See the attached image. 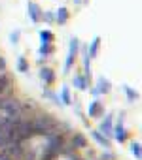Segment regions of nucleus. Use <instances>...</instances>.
<instances>
[{"label": "nucleus", "mask_w": 142, "mask_h": 160, "mask_svg": "<svg viewBox=\"0 0 142 160\" xmlns=\"http://www.w3.org/2000/svg\"><path fill=\"white\" fill-rule=\"evenodd\" d=\"M30 121H32V132H34V136H46L47 138L49 134H55L57 128H59L57 121L53 117L46 115V113H38Z\"/></svg>", "instance_id": "f257e3e1"}, {"label": "nucleus", "mask_w": 142, "mask_h": 160, "mask_svg": "<svg viewBox=\"0 0 142 160\" xmlns=\"http://www.w3.org/2000/svg\"><path fill=\"white\" fill-rule=\"evenodd\" d=\"M61 152H64V138L61 136V132L49 134L46 149H44V154H42V160H53Z\"/></svg>", "instance_id": "f03ea898"}, {"label": "nucleus", "mask_w": 142, "mask_h": 160, "mask_svg": "<svg viewBox=\"0 0 142 160\" xmlns=\"http://www.w3.org/2000/svg\"><path fill=\"white\" fill-rule=\"evenodd\" d=\"M78 38H72L70 40V49H68V55H66V62H64V72H68L70 68H72V62L78 55Z\"/></svg>", "instance_id": "7ed1b4c3"}, {"label": "nucleus", "mask_w": 142, "mask_h": 160, "mask_svg": "<svg viewBox=\"0 0 142 160\" xmlns=\"http://www.w3.org/2000/svg\"><path fill=\"white\" fill-rule=\"evenodd\" d=\"M110 81L106 77H99V83H97V89H93V94L97 96V94H108L110 92Z\"/></svg>", "instance_id": "20e7f679"}, {"label": "nucleus", "mask_w": 142, "mask_h": 160, "mask_svg": "<svg viewBox=\"0 0 142 160\" xmlns=\"http://www.w3.org/2000/svg\"><path fill=\"white\" fill-rule=\"evenodd\" d=\"M29 17L32 19V23H40L42 21V10L36 2H29Z\"/></svg>", "instance_id": "39448f33"}, {"label": "nucleus", "mask_w": 142, "mask_h": 160, "mask_svg": "<svg viewBox=\"0 0 142 160\" xmlns=\"http://www.w3.org/2000/svg\"><path fill=\"white\" fill-rule=\"evenodd\" d=\"M102 115H104V106H102L99 100L91 102V104H89V117L99 119V117H102Z\"/></svg>", "instance_id": "423d86ee"}, {"label": "nucleus", "mask_w": 142, "mask_h": 160, "mask_svg": "<svg viewBox=\"0 0 142 160\" xmlns=\"http://www.w3.org/2000/svg\"><path fill=\"white\" fill-rule=\"evenodd\" d=\"M40 79H42V81H44L46 85H51V83L55 81V73H53V70L44 66V68L40 70Z\"/></svg>", "instance_id": "0eeeda50"}, {"label": "nucleus", "mask_w": 142, "mask_h": 160, "mask_svg": "<svg viewBox=\"0 0 142 160\" xmlns=\"http://www.w3.org/2000/svg\"><path fill=\"white\" fill-rule=\"evenodd\" d=\"M112 136H116V139H117L119 143L127 139V132H125V128H123V119H119V121H117V124H116V130L112 132Z\"/></svg>", "instance_id": "6e6552de"}, {"label": "nucleus", "mask_w": 142, "mask_h": 160, "mask_svg": "<svg viewBox=\"0 0 142 160\" xmlns=\"http://www.w3.org/2000/svg\"><path fill=\"white\" fill-rule=\"evenodd\" d=\"M112 132H114V128H112V115H108V117L101 122V134H104V138H110Z\"/></svg>", "instance_id": "1a4fd4ad"}, {"label": "nucleus", "mask_w": 142, "mask_h": 160, "mask_svg": "<svg viewBox=\"0 0 142 160\" xmlns=\"http://www.w3.org/2000/svg\"><path fill=\"white\" fill-rule=\"evenodd\" d=\"M99 47H101V38L97 36L93 42H91V45H89V49H87V57L89 58H95L97 55H99Z\"/></svg>", "instance_id": "9d476101"}, {"label": "nucleus", "mask_w": 142, "mask_h": 160, "mask_svg": "<svg viewBox=\"0 0 142 160\" xmlns=\"http://www.w3.org/2000/svg\"><path fill=\"white\" fill-rule=\"evenodd\" d=\"M68 17H70L68 10H66V8H59V10H57V15H55V21H57L59 25H66Z\"/></svg>", "instance_id": "9b49d317"}, {"label": "nucleus", "mask_w": 142, "mask_h": 160, "mask_svg": "<svg viewBox=\"0 0 142 160\" xmlns=\"http://www.w3.org/2000/svg\"><path fill=\"white\" fill-rule=\"evenodd\" d=\"M10 89V79L4 72H0V96L6 94V91Z\"/></svg>", "instance_id": "f8f14e48"}, {"label": "nucleus", "mask_w": 142, "mask_h": 160, "mask_svg": "<svg viewBox=\"0 0 142 160\" xmlns=\"http://www.w3.org/2000/svg\"><path fill=\"white\" fill-rule=\"evenodd\" d=\"M87 79L84 77V75H74V87L76 89H80V91H85L87 89Z\"/></svg>", "instance_id": "ddd939ff"}, {"label": "nucleus", "mask_w": 142, "mask_h": 160, "mask_svg": "<svg viewBox=\"0 0 142 160\" xmlns=\"http://www.w3.org/2000/svg\"><path fill=\"white\" fill-rule=\"evenodd\" d=\"M93 138L97 139V143H99L101 147H104V149H110V141H108V138H104L101 132H97V130H95V132H93Z\"/></svg>", "instance_id": "4468645a"}, {"label": "nucleus", "mask_w": 142, "mask_h": 160, "mask_svg": "<svg viewBox=\"0 0 142 160\" xmlns=\"http://www.w3.org/2000/svg\"><path fill=\"white\" fill-rule=\"evenodd\" d=\"M85 145H87L85 138H84L82 134H74V138H72V147H74V149H78V147H80V149H84Z\"/></svg>", "instance_id": "2eb2a0df"}, {"label": "nucleus", "mask_w": 142, "mask_h": 160, "mask_svg": "<svg viewBox=\"0 0 142 160\" xmlns=\"http://www.w3.org/2000/svg\"><path fill=\"white\" fill-rule=\"evenodd\" d=\"M40 40H42V45H51L53 43V34L49 30H42L40 32Z\"/></svg>", "instance_id": "dca6fc26"}, {"label": "nucleus", "mask_w": 142, "mask_h": 160, "mask_svg": "<svg viewBox=\"0 0 142 160\" xmlns=\"http://www.w3.org/2000/svg\"><path fill=\"white\" fill-rule=\"evenodd\" d=\"M61 104H64V106L72 104V100H70V89L68 87H63V91H61Z\"/></svg>", "instance_id": "f3484780"}, {"label": "nucleus", "mask_w": 142, "mask_h": 160, "mask_svg": "<svg viewBox=\"0 0 142 160\" xmlns=\"http://www.w3.org/2000/svg\"><path fill=\"white\" fill-rule=\"evenodd\" d=\"M17 68H19V72H23V73L29 72V62H27L25 57H19V60H17Z\"/></svg>", "instance_id": "a211bd4d"}, {"label": "nucleus", "mask_w": 142, "mask_h": 160, "mask_svg": "<svg viewBox=\"0 0 142 160\" xmlns=\"http://www.w3.org/2000/svg\"><path fill=\"white\" fill-rule=\"evenodd\" d=\"M131 151H133V154L136 156V160H140V158H142V152H140V143H138V141H133V143H131Z\"/></svg>", "instance_id": "6ab92c4d"}, {"label": "nucleus", "mask_w": 142, "mask_h": 160, "mask_svg": "<svg viewBox=\"0 0 142 160\" xmlns=\"http://www.w3.org/2000/svg\"><path fill=\"white\" fill-rule=\"evenodd\" d=\"M123 91H125V94H127V98H129L131 102H134V100L138 98V94H136V92H134L131 87H127V85H125V87H123Z\"/></svg>", "instance_id": "aec40b11"}, {"label": "nucleus", "mask_w": 142, "mask_h": 160, "mask_svg": "<svg viewBox=\"0 0 142 160\" xmlns=\"http://www.w3.org/2000/svg\"><path fill=\"white\" fill-rule=\"evenodd\" d=\"M51 53H53V45H42V47H40V57L46 58V57L51 55Z\"/></svg>", "instance_id": "412c9836"}, {"label": "nucleus", "mask_w": 142, "mask_h": 160, "mask_svg": "<svg viewBox=\"0 0 142 160\" xmlns=\"http://www.w3.org/2000/svg\"><path fill=\"white\" fill-rule=\"evenodd\" d=\"M19 36H21V32H19V30H15V32L12 34V43H17V42H19Z\"/></svg>", "instance_id": "4be33fe9"}, {"label": "nucleus", "mask_w": 142, "mask_h": 160, "mask_svg": "<svg viewBox=\"0 0 142 160\" xmlns=\"http://www.w3.org/2000/svg\"><path fill=\"white\" fill-rule=\"evenodd\" d=\"M42 19H46V21H53V13H51V12H46V13H42Z\"/></svg>", "instance_id": "5701e85b"}, {"label": "nucleus", "mask_w": 142, "mask_h": 160, "mask_svg": "<svg viewBox=\"0 0 142 160\" xmlns=\"http://www.w3.org/2000/svg\"><path fill=\"white\" fill-rule=\"evenodd\" d=\"M6 70V60L2 58V55H0V72H4Z\"/></svg>", "instance_id": "b1692460"}]
</instances>
